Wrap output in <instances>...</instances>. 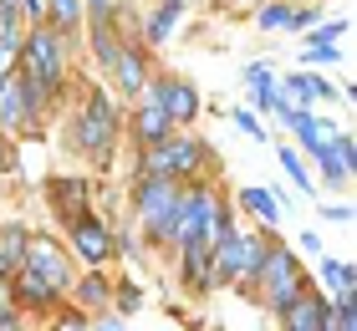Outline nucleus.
<instances>
[{"label": "nucleus", "instance_id": "a211bd4d", "mask_svg": "<svg viewBox=\"0 0 357 331\" xmlns=\"http://www.w3.org/2000/svg\"><path fill=\"white\" fill-rule=\"evenodd\" d=\"M10 286H15V306H56V301H61V295L46 286L41 275H31V270H15Z\"/></svg>", "mask_w": 357, "mask_h": 331}, {"label": "nucleus", "instance_id": "423d86ee", "mask_svg": "<svg viewBox=\"0 0 357 331\" xmlns=\"http://www.w3.org/2000/svg\"><path fill=\"white\" fill-rule=\"evenodd\" d=\"M215 204H220V194H215L209 178L184 184V194H178V214H174V245H178V250H184V245H199L209 235V214H215Z\"/></svg>", "mask_w": 357, "mask_h": 331}, {"label": "nucleus", "instance_id": "72a5a7b5", "mask_svg": "<svg viewBox=\"0 0 357 331\" xmlns=\"http://www.w3.org/2000/svg\"><path fill=\"white\" fill-rule=\"evenodd\" d=\"M321 21V10L317 6H296V15H291V31H312Z\"/></svg>", "mask_w": 357, "mask_h": 331}, {"label": "nucleus", "instance_id": "a19ab883", "mask_svg": "<svg viewBox=\"0 0 357 331\" xmlns=\"http://www.w3.org/2000/svg\"><path fill=\"white\" fill-rule=\"evenodd\" d=\"M321 214H327V220H337V224H347V220H352V209H347V204H337V209H321Z\"/></svg>", "mask_w": 357, "mask_h": 331}, {"label": "nucleus", "instance_id": "6e6552de", "mask_svg": "<svg viewBox=\"0 0 357 331\" xmlns=\"http://www.w3.org/2000/svg\"><path fill=\"white\" fill-rule=\"evenodd\" d=\"M67 240L82 265H92V270H102V265L118 255L112 250V229L102 220H92V214H77V220H67Z\"/></svg>", "mask_w": 357, "mask_h": 331}, {"label": "nucleus", "instance_id": "e433bc0d", "mask_svg": "<svg viewBox=\"0 0 357 331\" xmlns=\"http://www.w3.org/2000/svg\"><path fill=\"white\" fill-rule=\"evenodd\" d=\"M52 331H87V321H82V316H77V311H67V316H61V321H56Z\"/></svg>", "mask_w": 357, "mask_h": 331}, {"label": "nucleus", "instance_id": "f704fd0d", "mask_svg": "<svg viewBox=\"0 0 357 331\" xmlns=\"http://www.w3.org/2000/svg\"><path fill=\"white\" fill-rule=\"evenodd\" d=\"M87 331H128V321L118 316V311H107V316H97V321H92Z\"/></svg>", "mask_w": 357, "mask_h": 331}, {"label": "nucleus", "instance_id": "393cba45", "mask_svg": "<svg viewBox=\"0 0 357 331\" xmlns=\"http://www.w3.org/2000/svg\"><path fill=\"white\" fill-rule=\"evenodd\" d=\"M281 169L291 174V184H296L301 194H312V174H306V158L296 153V148H281Z\"/></svg>", "mask_w": 357, "mask_h": 331}, {"label": "nucleus", "instance_id": "2f4dec72", "mask_svg": "<svg viewBox=\"0 0 357 331\" xmlns=\"http://www.w3.org/2000/svg\"><path fill=\"white\" fill-rule=\"evenodd\" d=\"M271 82H275V72H271L266 61H250V66H245V87H250V92H255V87H271Z\"/></svg>", "mask_w": 357, "mask_h": 331}, {"label": "nucleus", "instance_id": "c85d7f7f", "mask_svg": "<svg viewBox=\"0 0 357 331\" xmlns=\"http://www.w3.org/2000/svg\"><path fill=\"white\" fill-rule=\"evenodd\" d=\"M255 107H261V112H281L286 107V92L275 87V82H271V87H255Z\"/></svg>", "mask_w": 357, "mask_h": 331}, {"label": "nucleus", "instance_id": "9b49d317", "mask_svg": "<svg viewBox=\"0 0 357 331\" xmlns=\"http://www.w3.org/2000/svg\"><path fill=\"white\" fill-rule=\"evenodd\" d=\"M281 326L286 331H327L332 326V295H321V291L306 286L296 301L281 311Z\"/></svg>", "mask_w": 357, "mask_h": 331}, {"label": "nucleus", "instance_id": "39448f33", "mask_svg": "<svg viewBox=\"0 0 357 331\" xmlns=\"http://www.w3.org/2000/svg\"><path fill=\"white\" fill-rule=\"evenodd\" d=\"M178 194H184V184H169V178H138L133 184V209H138L143 240H174Z\"/></svg>", "mask_w": 357, "mask_h": 331}, {"label": "nucleus", "instance_id": "4be33fe9", "mask_svg": "<svg viewBox=\"0 0 357 331\" xmlns=\"http://www.w3.org/2000/svg\"><path fill=\"white\" fill-rule=\"evenodd\" d=\"M291 15H296V6H286V0H266V6L255 10V26H261V31H291Z\"/></svg>", "mask_w": 357, "mask_h": 331}, {"label": "nucleus", "instance_id": "5701e85b", "mask_svg": "<svg viewBox=\"0 0 357 331\" xmlns=\"http://www.w3.org/2000/svg\"><path fill=\"white\" fill-rule=\"evenodd\" d=\"M107 295H112V286H107V280L97 275V270L77 280V301H82V306H92V311H102V306H107Z\"/></svg>", "mask_w": 357, "mask_h": 331}, {"label": "nucleus", "instance_id": "79ce46f5", "mask_svg": "<svg viewBox=\"0 0 357 331\" xmlns=\"http://www.w3.org/2000/svg\"><path fill=\"white\" fill-rule=\"evenodd\" d=\"M0 275H15V265H10L6 255H0Z\"/></svg>", "mask_w": 357, "mask_h": 331}, {"label": "nucleus", "instance_id": "b1692460", "mask_svg": "<svg viewBox=\"0 0 357 331\" xmlns=\"http://www.w3.org/2000/svg\"><path fill=\"white\" fill-rule=\"evenodd\" d=\"M321 280L332 286V295L337 291H357V270H352L347 260H327V255H321Z\"/></svg>", "mask_w": 357, "mask_h": 331}, {"label": "nucleus", "instance_id": "f8f14e48", "mask_svg": "<svg viewBox=\"0 0 357 331\" xmlns=\"http://www.w3.org/2000/svg\"><path fill=\"white\" fill-rule=\"evenodd\" d=\"M112 82H118L123 97H138L143 87H149V52L143 46H118V56H112Z\"/></svg>", "mask_w": 357, "mask_h": 331}, {"label": "nucleus", "instance_id": "2eb2a0df", "mask_svg": "<svg viewBox=\"0 0 357 331\" xmlns=\"http://www.w3.org/2000/svg\"><path fill=\"white\" fill-rule=\"evenodd\" d=\"M178 15H184V0H158V6L143 15V52H149V46H164L169 41V31L178 26Z\"/></svg>", "mask_w": 357, "mask_h": 331}, {"label": "nucleus", "instance_id": "412c9836", "mask_svg": "<svg viewBox=\"0 0 357 331\" xmlns=\"http://www.w3.org/2000/svg\"><path fill=\"white\" fill-rule=\"evenodd\" d=\"M327 331H357V291H337L332 295V326Z\"/></svg>", "mask_w": 357, "mask_h": 331}, {"label": "nucleus", "instance_id": "aec40b11", "mask_svg": "<svg viewBox=\"0 0 357 331\" xmlns=\"http://www.w3.org/2000/svg\"><path fill=\"white\" fill-rule=\"evenodd\" d=\"M87 36H92V56H97V66H112V56H118V26H107V21H92L87 26Z\"/></svg>", "mask_w": 357, "mask_h": 331}, {"label": "nucleus", "instance_id": "7ed1b4c3", "mask_svg": "<svg viewBox=\"0 0 357 331\" xmlns=\"http://www.w3.org/2000/svg\"><path fill=\"white\" fill-rule=\"evenodd\" d=\"M72 138L92 163L112 158V148H118V102H112V92H102V87L87 92V102L72 112Z\"/></svg>", "mask_w": 357, "mask_h": 331}, {"label": "nucleus", "instance_id": "dca6fc26", "mask_svg": "<svg viewBox=\"0 0 357 331\" xmlns=\"http://www.w3.org/2000/svg\"><path fill=\"white\" fill-rule=\"evenodd\" d=\"M271 255V240L266 235H240V265H235V286H255L261 265Z\"/></svg>", "mask_w": 357, "mask_h": 331}, {"label": "nucleus", "instance_id": "f3484780", "mask_svg": "<svg viewBox=\"0 0 357 331\" xmlns=\"http://www.w3.org/2000/svg\"><path fill=\"white\" fill-rule=\"evenodd\" d=\"M41 26H52L56 36H77L82 26V0H41Z\"/></svg>", "mask_w": 357, "mask_h": 331}, {"label": "nucleus", "instance_id": "9d476101", "mask_svg": "<svg viewBox=\"0 0 357 331\" xmlns=\"http://www.w3.org/2000/svg\"><path fill=\"white\" fill-rule=\"evenodd\" d=\"M153 92H158V107L169 112L174 128H189L194 118H199V107H204V102H199V87L184 82V77H158Z\"/></svg>", "mask_w": 357, "mask_h": 331}, {"label": "nucleus", "instance_id": "c9c22d12", "mask_svg": "<svg viewBox=\"0 0 357 331\" xmlns=\"http://www.w3.org/2000/svg\"><path fill=\"white\" fill-rule=\"evenodd\" d=\"M15 10H21L31 26H41V0H15Z\"/></svg>", "mask_w": 357, "mask_h": 331}, {"label": "nucleus", "instance_id": "1a4fd4ad", "mask_svg": "<svg viewBox=\"0 0 357 331\" xmlns=\"http://www.w3.org/2000/svg\"><path fill=\"white\" fill-rule=\"evenodd\" d=\"M128 132H133V143L138 148H158L164 138H174V123H169V112L158 107V92H153V82L138 92V107H133V118H128Z\"/></svg>", "mask_w": 357, "mask_h": 331}, {"label": "nucleus", "instance_id": "6ab92c4d", "mask_svg": "<svg viewBox=\"0 0 357 331\" xmlns=\"http://www.w3.org/2000/svg\"><path fill=\"white\" fill-rule=\"evenodd\" d=\"M240 209H250V214H255V220H261L266 229H275V224H281V209H275L271 189H240Z\"/></svg>", "mask_w": 357, "mask_h": 331}, {"label": "nucleus", "instance_id": "c756f323", "mask_svg": "<svg viewBox=\"0 0 357 331\" xmlns=\"http://www.w3.org/2000/svg\"><path fill=\"white\" fill-rule=\"evenodd\" d=\"M15 52H21V36H0V82L15 72Z\"/></svg>", "mask_w": 357, "mask_h": 331}, {"label": "nucleus", "instance_id": "ddd939ff", "mask_svg": "<svg viewBox=\"0 0 357 331\" xmlns=\"http://www.w3.org/2000/svg\"><path fill=\"white\" fill-rule=\"evenodd\" d=\"M286 102L291 107H301V112H312V102H327V97H337V87H332V82L327 77H317V72H301V66H296V72H286Z\"/></svg>", "mask_w": 357, "mask_h": 331}, {"label": "nucleus", "instance_id": "4c0bfd02", "mask_svg": "<svg viewBox=\"0 0 357 331\" xmlns=\"http://www.w3.org/2000/svg\"><path fill=\"white\" fill-rule=\"evenodd\" d=\"M118 295H123V311H138V306H143V295H138V286H123Z\"/></svg>", "mask_w": 357, "mask_h": 331}, {"label": "nucleus", "instance_id": "4468645a", "mask_svg": "<svg viewBox=\"0 0 357 331\" xmlns=\"http://www.w3.org/2000/svg\"><path fill=\"white\" fill-rule=\"evenodd\" d=\"M46 194H52V209L61 214V220H77V214H87V184L77 174H61L46 184Z\"/></svg>", "mask_w": 357, "mask_h": 331}, {"label": "nucleus", "instance_id": "473e14b6", "mask_svg": "<svg viewBox=\"0 0 357 331\" xmlns=\"http://www.w3.org/2000/svg\"><path fill=\"white\" fill-rule=\"evenodd\" d=\"M15 316V286H10V275H0V321H10Z\"/></svg>", "mask_w": 357, "mask_h": 331}, {"label": "nucleus", "instance_id": "bb28decb", "mask_svg": "<svg viewBox=\"0 0 357 331\" xmlns=\"http://www.w3.org/2000/svg\"><path fill=\"white\" fill-rule=\"evenodd\" d=\"M332 61H342L337 46H306V52H301V72H312V66H332Z\"/></svg>", "mask_w": 357, "mask_h": 331}, {"label": "nucleus", "instance_id": "ea45409f", "mask_svg": "<svg viewBox=\"0 0 357 331\" xmlns=\"http://www.w3.org/2000/svg\"><path fill=\"white\" fill-rule=\"evenodd\" d=\"M6 169H10V132L0 128V174H6Z\"/></svg>", "mask_w": 357, "mask_h": 331}, {"label": "nucleus", "instance_id": "cd10ccee", "mask_svg": "<svg viewBox=\"0 0 357 331\" xmlns=\"http://www.w3.org/2000/svg\"><path fill=\"white\" fill-rule=\"evenodd\" d=\"M82 15H92V21H107V26H118V0H82Z\"/></svg>", "mask_w": 357, "mask_h": 331}, {"label": "nucleus", "instance_id": "f257e3e1", "mask_svg": "<svg viewBox=\"0 0 357 331\" xmlns=\"http://www.w3.org/2000/svg\"><path fill=\"white\" fill-rule=\"evenodd\" d=\"M204 163H209V148H204V138H194V132H174V138H164L158 148H143V158H138V178L199 184Z\"/></svg>", "mask_w": 357, "mask_h": 331}, {"label": "nucleus", "instance_id": "58836bf2", "mask_svg": "<svg viewBox=\"0 0 357 331\" xmlns=\"http://www.w3.org/2000/svg\"><path fill=\"white\" fill-rule=\"evenodd\" d=\"M301 250L306 255H321V235H317V229H306V235H301Z\"/></svg>", "mask_w": 357, "mask_h": 331}, {"label": "nucleus", "instance_id": "7c9ffc66", "mask_svg": "<svg viewBox=\"0 0 357 331\" xmlns=\"http://www.w3.org/2000/svg\"><path fill=\"white\" fill-rule=\"evenodd\" d=\"M235 128H240V132H250V138H261V143L271 138V132L261 128V118H255V112H245V107H235Z\"/></svg>", "mask_w": 357, "mask_h": 331}, {"label": "nucleus", "instance_id": "f03ea898", "mask_svg": "<svg viewBox=\"0 0 357 331\" xmlns=\"http://www.w3.org/2000/svg\"><path fill=\"white\" fill-rule=\"evenodd\" d=\"M67 36H56L52 26H31L21 36V52H15V72H26L31 82H41L46 92H61L67 87Z\"/></svg>", "mask_w": 357, "mask_h": 331}, {"label": "nucleus", "instance_id": "a878e982", "mask_svg": "<svg viewBox=\"0 0 357 331\" xmlns=\"http://www.w3.org/2000/svg\"><path fill=\"white\" fill-rule=\"evenodd\" d=\"M342 36H347V15H337V21H317V26H312V41H306V46H337Z\"/></svg>", "mask_w": 357, "mask_h": 331}, {"label": "nucleus", "instance_id": "20e7f679", "mask_svg": "<svg viewBox=\"0 0 357 331\" xmlns=\"http://www.w3.org/2000/svg\"><path fill=\"white\" fill-rule=\"evenodd\" d=\"M312 286V275H306V265L286 250V245H271V255H266V265H261V275H255V291H261V301L281 316V311L296 301V295Z\"/></svg>", "mask_w": 357, "mask_h": 331}, {"label": "nucleus", "instance_id": "0eeeda50", "mask_svg": "<svg viewBox=\"0 0 357 331\" xmlns=\"http://www.w3.org/2000/svg\"><path fill=\"white\" fill-rule=\"evenodd\" d=\"M21 270L41 275L56 295H67V291H72V260H67V250H61V245H56L52 235H31V240H26Z\"/></svg>", "mask_w": 357, "mask_h": 331}, {"label": "nucleus", "instance_id": "37998d69", "mask_svg": "<svg viewBox=\"0 0 357 331\" xmlns=\"http://www.w3.org/2000/svg\"><path fill=\"white\" fill-rule=\"evenodd\" d=\"M0 331H21V321H15V316H10V321H0Z\"/></svg>", "mask_w": 357, "mask_h": 331}]
</instances>
